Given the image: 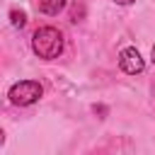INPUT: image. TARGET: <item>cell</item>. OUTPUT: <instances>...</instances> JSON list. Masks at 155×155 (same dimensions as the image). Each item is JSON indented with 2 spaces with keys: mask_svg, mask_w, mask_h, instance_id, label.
I'll list each match as a JSON object with an SVG mask.
<instances>
[{
  "mask_svg": "<svg viewBox=\"0 0 155 155\" xmlns=\"http://www.w3.org/2000/svg\"><path fill=\"white\" fill-rule=\"evenodd\" d=\"M153 63H155V46H153Z\"/></svg>",
  "mask_w": 155,
  "mask_h": 155,
  "instance_id": "52a82bcc",
  "label": "cell"
},
{
  "mask_svg": "<svg viewBox=\"0 0 155 155\" xmlns=\"http://www.w3.org/2000/svg\"><path fill=\"white\" fill-rule=\"evenodd\" d=\"M31 48L39 58L44 61H53L61 56L63 51V34L56 27H39L31 36Z\"/></svg>",
  "mask_w": 155,
  "mask_h": 155,
  "instance_id": "6da1fadb",
  "label": "cell"
},
{
  "mask_svg": "<svg viewBox=\"0 0 155 155\" xmlns=\"http://www.w3.org/2000/svg\"><path fill=\"white\" fill-rule=\"evenodd\" d=\"M119 65H121L124 73L136 75V73H143L145 61H143V56H140V51H138L136 46H128V48H124V51L119 53Z\"/></svg>",
  "mask_w": 155,
  "mask_h": 155,
  "instance_id": "3957f363",
  "label": "cell"
},
{
  "mask_svg": "<svg viewBox=\"0 0 155 155\" xmlns=\"http://www.w3.org/2000/svg\"><path fill=\"white\" fill-rule=\"evenodd\" d=\"M36 5L44 15H58L65 7V0H36Z\"/></svg>",
  "mask_w": 155,
  "mask_h": 155,
  "instance_id": "277c9868",
  "label": "cell"
},
{
  "mask_svg": "<svg viewBox=\"0 0 155 155\" xmlns=\"http://www.w3.org/2000/svg\"><path fill=\"white\" fill-rule=\"evenodd\" d=\"M41 94H44V87H41L39 80H19V82H15V85L10 87V92H7L10 102L17 104V107H29V104L39 102Z\"/></svg>",
  "mask_w": 155,
  "mask_h": 155,
  "instance_id": "7a4b0ae2",
  "label": "cell"
},
{
  "mask_svg": "<svg viewBox=\"0 0 155 155\" xmlns=\"http://www.w3.org/2000/svg\"><path fill=\"white\" fill-rule=\"evenodd\" d=\"M10 22H12V27L22 29V27L27 24V15H24V10H12V12H10Z\"/></svg>",
  "mask_w": 155,
  "mask_h": 155,
  "instance_id": "5b68a950",
  "label": "cell"
},
{
  "mask_svg": "<svg viewBox=\"0 0 155 155\" xmlns=\"http://www.w3.org/2000/svg\"><path fill=\"white\" fill-rule=\"evenodd\" d=\"M114 2H116V5H133L136 0H114Z\"/></svg>",
  "mask_w": 155,
  "mask_h": 155,
  "instance_id": "8992f818",
  "label": "cell"
}]
</instances>
